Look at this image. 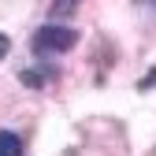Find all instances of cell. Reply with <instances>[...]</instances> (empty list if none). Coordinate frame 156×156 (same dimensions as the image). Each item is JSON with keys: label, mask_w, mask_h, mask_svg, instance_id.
I'll return each mask as SVG.
<instances>
[{"label": "cell", "mask_w": 156, "mask_h": 156, "mask_svg": "<svg viewBox=\"0 0 156 156\" xmlns=\"http://www.w3.org/2000/svg\"><path fill=\"white\" fill-rule=\"evenodd\" d=\"M152 86H156V67H152V71L141 78V82H138V89H152Z\"/></svg>", "instance_id": "5"}, {"label": "cell", "mask_w": 156, "mask_h": 156, "mask_svg": "<svg viewBox=\"0 0 156 156\" xmlns=\"http://www.w3.org/2000/svg\"><path fill=\"white\" fill-rule=\"evenodd\" d=\"M0 156H26L23 138H19L15 130H0Z\"/></svg>", "instance_id": "3"}, {"label": "cell", "mask_w": 156, "mask_h": 156, "mask_svg": "<svg viewBox=\"0 0 156 156\" xmlns=\"http://www.w3.org/2000/svg\"><path fill=\"white\" fill-rule=\"evenodd\" d=\"M74 45H78V30L63 26L60 19L45 23L41 30L34 34V52H37V56H60V52H71Z\"/></svg>", "instance_id": "1"}, {"label": "cell", "mask_w": 156, "mask_h": 156, "mask_svg": "<svg viewBox=\"0 0 156 156\" xmlns=\"http://www.w3.org/2000/svg\"><path fill=\"white\" fill-rule=\"evenodd\" d=\"M134 4H138V8H145V11H152V15H156V0H134Z\"/></svg>", "instance_id": "7"}, {"label": "cell", "mask_w": 156, "mask_h": 156, "mask_svg": "<svg viewBox=\"0 0 156 156\" xmlns=\"http://www.w3.org/2000/svg\"><path fill=\"white\" fill-rule=\"evenodd\" d=\"M8 52H11V37H8V34H0V60H4Z\"/></svg>", "instance_id": "6"}, {"label": "cell", "mask_w": 156, "mask_h": 156, "mask_svg": "<svg viewBox=\"0 0 156 156\" xmlns=\"http://www.w3.org/2000/svg\"><path fill=\"white\" fill-rule=\"evenodd\" d=\"M48 78H56V71H52V67H23V71H19V82L30 86V89H41Z\"/></svg>", "instance_id": "2"}, {"label": "cell", "mask_w": 156, "mask_h": 156, "mask_svg": "<svg viewBox=\"0 0 156 156\" xmlns=\"http://www.w3.org/2000/svg\"><path fill=\"white\" fill-rule=\"evenodd\" d=\"M78 8V0H52V19H63Z\"/></svg>", "instance_id": "4"}]
</instances>
